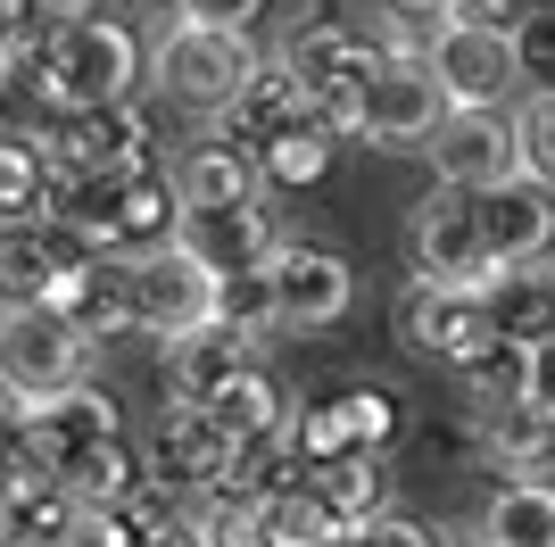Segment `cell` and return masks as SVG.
<instances>
[{
    "mask_svg": "<svg viewBox=\"0 0 555 547\" xmlns=\"http://www.w3.org/2000/svg\"><path fill=\"white\" fill-rule=\"evenodd\" d=\"M332 150H340V133L315 116V125H299L291 141H274V150H266V182H324Z\"/></svg>",
    "mask_w": 555,
    "mask_h": 547,
    "instance_id": "28",
    "label": "cell"
},
{
    "mask_svg": "<svg viewBox=\"0 0 555 547\" xmlns=\"http://www.w3.org/2000/svg\"><path fill=\"white\" fill-rule=\"evenodd\" d=\"M191 531L199 547H282V489H257V481L216 489L191 506Z\"/></svg>",
    "mask_w": 555,
    "mask_h": 547,
    "instance_id": "24",
    "label": "cell"
},
{
    "mask_svg": "<svg viewBox=\"0 0 555 547\" xmlns=\"http://www.w3.org/2000/svg\"><path fill=\"white\" fill-rule=\"evenodd\" d=\"M514 42H522V75H531V91H555V9H539Z\"/></svg>",
    "mask_w": 555,
    "mask_h": 547,
    "instance_id": "30",
    "label": "cell"
},
{
    "mask_svg": "<svg viewBox=\"0 0 555 547\" xmlns=\"http://www.w3.org/2000/svg\"><path fill=\"white\" fill-rule=\"evenodd\" d=\"M481 547H555V481H498L481 506Z\"/></svg>",
    "mask_w": 555,
    "mask_h": 547,
    "instance_id": "25",
    "label": "cell"
},
{
    "mask_svg": "<svg viewBox=\"0 0 555 547\" xmlns=\"http://www.w3.org/2000/svg\"><path fill=\"white\" fill-rule=\"evenodd\" d=\"M473 448H481L506 481H547V473H555V415L506 398V407L473 415Z\"/></svg>",
    "mask_w": 555,
    "mask_h": 547,
    "instance_id": "21",
    "label": "cell"
},
{
    "mask_svg": "<svg viewBox=\"0 0 555 547\" xmlns=\"http://www.w3.org/2000/svg\"><path fill=\"white\" fill-rule=\"evenodd\" d=\"M50 307H59V316H67L92 348L141 332V316H133V266H125V257H75V266L59 274Z\"/></svg>",
    "mask_w": 555,
    "mask_h": 547,
    "instance_id": "16",
    "label": "cell"
},
{
    "mask_svg": "<svg viewBox=\"0 0 555 547\" xmlns=\"http://www.w3.org/2000/svg\"><path fill=\"white\" fill-rule=\"evenodd\" d=\"M274 307H282V332H324V323L348 316V298H357V274H348L340 250L324 241H291L274 257Z\"/></svg>",
    "mask_w": 555,
    "mask_h": 547,
    "instance_id": "15",
    "label": "cell"
},
{
    "mask_svg": "<svg viewBox=\"0 0 555 547\" xmlns=\"http://www.w3.org/2000/svg\"><path fill=\"white\" fill-rule=\"evenodd\" d=\"M481 307H489V332L498 348H547L555 341V257L547 266H506L481 282Z\"/></svg>",
    "mask_w": 555,
    "mask_h": 547,
    "instance_id": "19",
    "label": "cell"
},
{
    "mask_svg": "<svg viewBox=\"0 0 555 547\" xmlns=\"http://www.w3.org/2000/svg\"><path fill=\"white\" fill-rule=\"evenodd\" d=\"M92 17H100V0H34V34H75Z\"/></svg>",
    "mask_w": 555,
    "mask_h": 547,
    "instance_id": "33",
    "label": "cell"
},
{
    "mask_svg": "<svg viewBox=\"0 0 555 547\" xmlns=\"http://www.w3.org/2000/svg\"><path fill=\"white\" fill-rule=\"evenodd\" d=\"M440 125H448V91H440V75H431V59L390 50V59L365 75V91H357V133L348 141H373V150H431Z\"/></svg>",
    "mask_w": 555,
    "mask_h": 547,
    "instance_id": "5",
    "label": "cell"
},
{
    "mask_svg": "<svg viewBox=\"0 0 555 547\" xmlns=\"http://www.w3.org/2000/svg\"><path fill=\"white\" fill-rule=\"evenodd\" d=\"M34 141L50 150V166L67 175V191H92V182H125L150 175V116L141 109H92V116H50L34 125Z\"/></svg>",
    "mask_w": 555,
    "mask_h": 547,
    "instance_id": "6",
    "label": "cell"
},
{
    "mask_svg": "<svg viewBox=\"0 0 555 547\" xmlns=\"http://www.w3.org/2000/svg\"><path fill=\"white\" fill-rule=\"evenodd\" d=\"M183 250L208 257L216 274H266L282 250H291V232H282V216L266 200H249V207H224V216H191Z\"/></svg>",
    "mask_w": 555,
    "mask_h": 547,
    "instance_id": "18",
    "label": "cell"
},
{
    "mask_svg": "<svg viewBox=\"0 0 555 547\" xmlns=\"http://www.w3.org/2000/svg\"><path fill=\"white\" fill-rule=\"evenodd\" d=\"M266 9V0H183L191 25H232V34H249V17Z\"/></svg>",
    "mask_w": 555,
    "mask_h": 547,
    "instance_id": "34",
    "label": "cell"
},
{
    "mask_svg": "<svg viewBox=\"0 0 555 547\" xmlns=\"http://www.w3.org/2000/svg\"><path fill=\"white\" fill-rule=\"evenodd\" d=\"M390 332H398L406 357L448 365V373H464V365H481L489 348H498L481 291H440V282H406L398 307H390Z\"/></svg>",
    "mask_w": 555,
    "mask_h": 547,
    "instance_id": "9",
    "label": "cell"
},
{
    "mask_svg": "<svg viewBox=\"0 0 555 547\" xmlns=\"http://www.w3.org/2000/svg\"><path fill=\"white\" fill-rule=\"evenodd\" d=\"M83 365H92V341H83L59 307H9V323H0V373H9V398L50 407V398L83 390Z\"/></svg>",
    "mask_w": 555,
    "mask_h": 547,
    "instance_id": "7",
    "label": "cell"
},
{
    "mask_svg": "<svg viewBox=\"0 0 555 547\" xmlns=\"http://www.w3.org/2000/svg\"><path fill=\"white\" fill-rule=\"evenodd\" d=\"M531 9H555V0H531Z\"/></svg>",
    "mask_w": 555,
    "mask_h": 547,
    "instance_id": "35",
    "label": "cell"
},
{
    "mask_svg": "<svg viewBox=\"0 0 555 547\" xmlns=\"http://www.w3.org/2000/svg\"><path fill=\"white\" fill-rule=\"evenodd\" d=\"M431 182L448 191H473V200H498L522 175V141H514L506 109H448V125L431 133Z\"/></svg>",
    "mask_w": 555,
    "mask_h": 547,
    "instance_id": "10",
    "label": "cell"
},
{
    "mask_svg": "<svg viewBox=\"0 0 555 547\" xmlns=\"http://www.w3.org/2000/svg\"><path fill=\"white\" fill-rule=\"evenodd\" d=\"M34 67V91L50 100V116H92V109H133L141 84V42L125 17H92L75 34H34V50H9V75Z\"/></svg>",
    "mask_w": 555,
    "mask_h": 547,
    "instance_id": "1",
    "label": "cell"
},
{
    "mask_svg": "<svg viewBox=\"0 0 555 547\" xmlns=\"http://www.w3.org/2000/svg\"><path fill=\"white\" fill-rule=\"evenodd\" d=\"M224 323L241 341H274L282 332V307H274V274H224Z\"/></svg>",
    "mask_w": 555,
    "mask_h": 547,
    "instance_id": "27",
    "label": "cell"
},
{
    "mask_svg": "<svg viewBox=\"0 0 555 547\" xmlns=\"http://www.w3.org/2000/svg\"><path fill=\"white\" fill-rule=\"evenodd\" d=\"M133 316H141V332L158 348H175V341H191V332L224 323V274L175 241V250H158V257L133 266Z\"/></svg>",
    "mask_w": 555,
    "mask_h": 547,
    "instance_id": "8",
    "label": "cell"
},
{
    "mask_svg": "<svg viewBox=\"0 0 555 547\" xmlns=\"http://www.w3.org/2000/svg\"><path fill=\"white\" fill-rule=\"evenodd\" d=\"M166 182H175L183 216H224V207L266 200V158H257V150H241L224 125H208V133H191L183 150L166 158Z\"/></svg>",
    "mask_w": 555,
    "mask_h": 547,
    "instance_id": "12",
    "label": "cell"
},
{
    "mask_svg": "<svg viewBox=\"0 0 555 547\" xmlns=\"http://www.w3.org/2000/svg\"><path fill=\"white\" fill-rule=\"evenodd\" d=\"M9 440H34L42 473H67L75 456L125 440V423H116V398H108V390L83 382V390H67V398H50V407H17V398H9Z\"/></svg>",
    "mask_w": 555,
    "mask_h": 547,
    "instance_id": "13",
    "label": "cell"
},
{
    "mask_svg": "<svg viewBox=\"0 0 555 547\" xmlns=\"http://www.w3.org/2000/svg\"><path fill=\"white\" fill-rule=\"evenodd\" d=\"M299 125H315V100H307V84L282 67V59H266V67H257V84L241 91V100H232V116H224V133L241 141V150H257V158H266L274 141H291Z\"/></svg>",
    "mask_w": 555,
    "mask_h": 547,
    "instance_id": "20",
    "label": "cell"
},
{
    "mask_svg": "<svg viewBox=\"0 0 555 547\" xmlns=\"http://www.w3.org/2000/svg\"><path fill=\"white\" fill-rule=\"evenodd\" d=\"M299 489L332 514L340 539H348V531L390 523V456H340V465H324V473H307Z\"/></svg>",
    "mask_w": 555,
    "mask_h": 547,
    "instance_id": "22",
    "label": "cell"
},
{
    "mask_svg": "<svg viewBox=\"0 0 555 547\" xmlns=\"http://www.w3.org/2000/svg\"><path fill=\"white\" fill-rule=\"evenodd\" d=\"M522 407L555 415V341H547V348H531V357H522Z\"/></svg>",
    "mask_w": 555,
    "mask_h": 547,
    "instance_id": "31",
    "label": "cell"
},
{
    "mask_svg": "<svg viewBox=\"0 0 555 547\" xmlns=\"http://www.w3.org/2000/svg\"><path fill=\"white\" fill-rule=\"evenodd\" d=\"M431 75H440L448 109H498L514 84H531L522 75V42L498 34V25H448L440 50H431Z\"/></svg>",
    "mask_w": 555,
    "mask_h": 547,
    "instance_id": "14",
    "label": "cell"
},
{
    "mask_svg": "<svg viewBox=\"0 0 555 547\" xmlns=\"http://www.w3.org/2000/svg\"><path fill=\"white\" fill-rule=\"evenodd\" d=\"M514 141H522V175L539 191H555V91H531L514 109Z\"/></svg>",
    "mask_w": 555,
    "mask_h": 547,
    "instance_id": "29",
    "label": "cell"
},
{
    "mask_svg": "<svg viewBox=\"0 0 555 547\" xmlns=\"http://www.w3.org/2000/svg\"><path fill=\"white\" fill-rule=\"evenodd\" d=\"M382 59H390V42H373L340 0H299L291 25H282V67L307 84L315 116H324L340 141L357 133V91H365V75L382 67Z\"/></svg>",
    "mask_w": 555,
    "mask_h": 547,
    "instance_id": "2",
    "label": "cell"
},
{
    "mask_svg": "<svg viewBox=\"0 0 555 547\" xmlns=\"http://www.w3.org/2000/svg\"><path fill=\"white\" fill-rule=\"evenodd\" d=\"M241 465H249V448L216 423L208 407H166L158 440H150V481H166V489H241Z\"/></svg>",
    "mask_w": 555,
    "mask_h": 547,
    "instance_id": "11",
    "label": "cell"
},
{
    "mask_svg": "<svg viewBox=\"0 0 555 547\" xmlns=\"http://www.w3.org/2000/svg\"><path fill=\"white\" fill-rule=\"evenodd\" d=\"M241 373H257V341H241L232 323H208V332L158 348V382H166L175 407H216Z\"/></svg>",
    "mask_w": 555,
    "mask_h": 547,
    "instance_id": "17",
    "label": "cell"
},
{
    "mask_svg": "<svg viewBox=\"0 0 555 547\" xmlns=\"http://www.w3.org/2000/svg\"><path fill=\"white\" fill-rule=\"evenodd\" d=\"M332 547H440V531H415V523H373V531H348V539H332Z\"/></svg>",
    "mask_w": 555,
    "mask_h": 547,
    "instance_id": "32",
    "label": "cell"
},
{
    "mask_svg": "<svg viewBox=\"0 0 555 547\" xmlns=\"http://www.w3.org/2000/svg\"><path fill=\"white\" fill-rule=\"evenodd\" d=\"M406 274L415 282H440V291H481L498 257H489V225H481V200L473 191H448L431 182L415 207H406Z\"/></svg>",
    "mask_w": 555,
    "mask_h": 547,
    "instance_id": "4",
    "label": "cell"
},
{
    "mask_svg": "<svg viewBox=\"0 0 555 547\" xmlns=\"http://www.w3.org/2000/svg\"><path fill=\"white\" fill-rule=\"evenodd\" d=\"M257 42L249 34H232V25H175V34H158L150 42V84L175 100V109H191V116H216L224 125L232 116V100L257 84Z\"/></svg>",
    "mask_w": 555,
    "mask_h": 547,
    "instance_id": "3",
    "label": "cell"
},
{
    "mask_svg": "<svg viewBox=\"0 0 555 547\" xmlns=\"http://www.w3.org/2000/svg\"><path fill=\"white\" fill-rule=\"evenodd\" d=\"M481 225H489V257H498V274H506V266H547V241H555V191H539V182H514V191L481 200Z\"/></svg>",
    "mask_w": 555,
    "mask_h": 547,
    "instance_id": "23",
    "label": "cell"
},
{
    "mask_svg": "<svg viewBox=\"0 0 555 547\" xmlns=\"http://www.w3.org/2000/svg\"><path fill=\"white\" fill-rule=\"evenodd\" d=\"M373 9H382V42H390V50H415V59H431L440 34L464 17V0H373Z\"/></svg>",
    "mask_w": 555,
    "mask_h": 547,
    "instance_id": "26",
    "label": "cell"
}]
</instances>
